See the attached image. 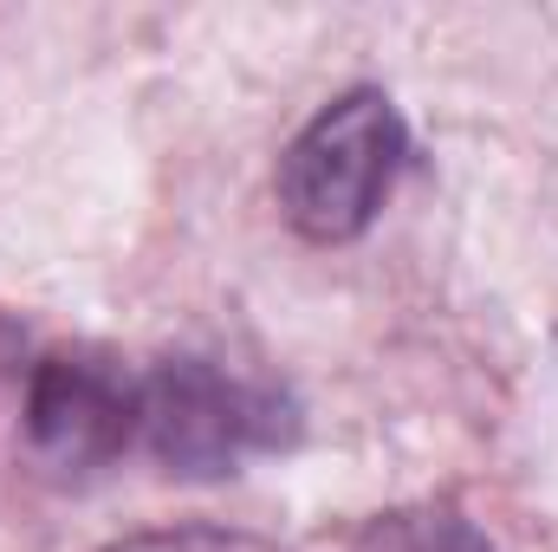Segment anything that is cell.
<instances>
[{
    "instance_id": "6da1fadb",
    "label": "cell",
    "mask_w": 558,
    "mask_h": 552,
    "mask_svg": "<svg viewBox=\"0 0 558 552\" xmlns=\"http://www.w3.org/2000/svg\"><path fill=\"white\" fill-rule=\"evenodd\" d=\"M403 156H410L403 111L377 85H357V92L331 98L286 143V156H279V215L318 248L357 241L377 221V208L390 202V189L403 176Z\"/></svg>"
},
{
    "instance_id": "7a4b0ae2",
    "label": "cell",
    "mask_w": 558,
    "mask_h": 552,
    "mask_svg": "<svg viewBox=\"0 0 558 552\" xmlns=\"http://www.w3.org/2000/svg\"><path fill=\"white\" fill-rule=\"evenodd\" d=\"M292 410L208 358H162L137 371V448L169 475H234L247 455L279 448Z\"/></svg>"
},
{
    "instance_id": "3957f363",
    "label": "cell",
    "mask_w": 558,
    "mask_h": 552,
    "mask_svg": "<svg viewBox=\"0 0 558 552\" xmlns=\"http://www.w3.org/2000/svg\"><path fill=\"white\" fill-rule=\"evenodd\" d=\"M26 442L52 468H105L137 448V371L98 351H52L26 384Z\"/></svg>"
},
{
    "instance_id": "277c9868",
    "label": "cell",
    "mask_w": 558,
    "mask_h": 552,
    "mask_svg": "<svg viewBox=\"0 0 558 552\" xmlns=\"http://www.w3.org/2000/svg\"><path fill=\"white\" fill-rule=\"evenodd\" d=\"M357 552H494V547L454 507H403V514L371 520V533L357 540Z\"/></svg>"
},
{
    "instance_id": "5b68a950",
    "label": "cell",
    "mask_w": 558,
    "mask_h": 552,
    "mask_svg": "<svg viewBox=\"0 0 558 552\" xmlns=\"http://www.w3.org/2000/svg\"><path fill=\"white\" fill-rule=\"evenodd\" d=\"M105 552H286L260 533H234V527H156V533H131L111 540Z\"/></svg>"
}]
</instances>
